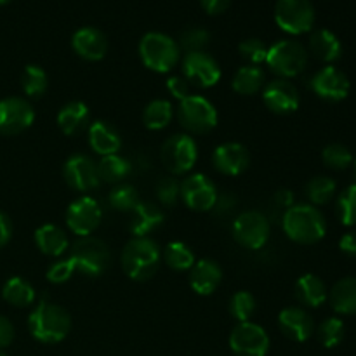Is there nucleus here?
Instances as JSON below:
<instances>
[{
    "mask_svg": "<svg viewBox=\"0 0 356 356\" xmlns=\"http://www.w3.org/2000/svg\"><path fill=\"white\" fill-rule=\"evenodd\" d=\"M183 76L190 86L211 89L221 80V66L205 51L188 52L183 59Z\"/></svg>",
    "mask_w": 356,
    "mask_h": 356,
    "instance_id": "obj_15",
    "label": "nucleus"
},
{
    "mask_svg": "<svg viewBox=\"0 0 356 356\" xmlns=\"http://www.w3.org/2000/svg\"><path fill=\"white\" fill-rule=\"evenodd\" d=\"M35 245L49 257H61L68 250V236L59 226L42 225L35 232Z\"/></svg>",
    "mask_w": 356,
    "mask_h": 356,
    "instance_id": "obj_28",
    "label": "nucleus"
},
{
    "mask_svg": "<svg viewBox=\"0 0 356 356\" xmlns=\"http://www.w3.org/2000/svg\"><path fill=\"white\" fill-rule=\"evenodd\" d=\"M275 21L285 33H308L315 24V7L309 0H277Z\"/></svg>",
    "mask_w": 356,
    "mask_h": 356,
    "instance_id": "obj_10",
    "label": "nucleus"
},
{
    "mask_svg": "<svg viewBox=\"0 0 356 356\" xmlns=\"http://www.w3.org/2000/svg\"><path fill=\"white\" fill-rule=\"evenodd\" d=\"M336 212L339 221L344 226L356 225V184H350L343 193L337 197Z\"/></svg>",
    "mask_w": 356,
    "mask_h": 356,
    "instance_id": "obj_41",
    "label": "nucleus"
},
{
    "mask_svg": "<svg viewBox=\"0 0 356 356\" xmlns=\"http://www.w3.org/2000/svg\"><path fill=\"white\" fill-rule=\"evenodd\" d=\"M284 233L299 245L318 243L327 233V221L322 212L312 204H294L282 218Z\"/></svg>",
    "mask_w": 356,
    "mask_h": 356,
    "instance_id": "obj_1",
    "label": "nucleus"
},
{
    "mask_svg": "<svg viewBox=\"0 0 356 356\" xmlns=\"http://www.w3.org/2000/svg\"><path fill=\"white\" fill-rule=\"evenodd\" d=\"M232 0H200L202 9L205 10L211 16H216V14H222L229 7Z\"/></svg>",
    "mask_w": 356,
    "mask_h": 356,
    "instance_id": "obj_48",
    "label": "nucleus"
},
{
    "mask_svg": "<svg viewBox=\"0 0 356 356\" xmlns=\"http://www.w3.org/2000/svg\"><path fill=\"white\" fill-rule=\"evenodd\" d=\"M329 301L339 315H356V277H344L336 282L330 289Z\"/></svg>",
    "mask_w": 356,
    "mask_h": 356,
    "instance_id": "obj_29",
    "label": "nucleus"
},
{
    "mask_svg": "<svg viewBox=\"0 0 356 356\" xmlns=\"http://www.w3.org/2000/svg\"><path fill=\"white\" fill-rule=\"evenodd\" d=\"M256 309V298L247 291H238L236 294H233L232 299H229V313H232L233 318L238 320V323L250 322V318L254 316Z\"/></svg>",
    "mask_w": 356,
    "mask_h": 356,
    "instance_id": "obj_40",
    "label": "nucleus"
},
{
    "mask_svg": "<svg viewBox=\"0 0 356 356\" xmlns=\"http://www.w3.org/2000/svg\"><path fill=\"white\" fill-rule=\"evenodd\" d=\"M163 261L174 271H190L193 268L195 254L184 242H170L163 249Z\"/></svg>",
    "mask_w": 356,
    "mask_h": 356,
    "instance_id": "obj_34",
    "label": "nucleus"
},
{
    "mask_svg": "<svg viewBox=\"0 0 356 356\" xmlns=\"http://www.w3.org/2000/svg\"><path fill=\"white\" fill-rule=\"evenodd\" d=\"M229 348L235 356H266L270 337L257 323L242 322L229 334Z\"/></svg>",
    "mask_w": 356,
    "mask_h": 356,
    "instance_id": "obj_12",
    "label": "nucleus"
},
{
    "mask_svg": "<svg viewBox=\"0 0 356 356\" xmlns=\"http://www.w3.org/2000/svg\"><path fill=\"white\" fill-rule=\"evenodd\" d=\"M177 118H179L181 127L190 134H209L218 125V110L214 103L205 96L190 94L183 101H179Z\"/></svg>",
    "mask_w": 356,
    "mask_h": 356,
    "instance_id": "obj_6",
    "label": "nucleus"
},
{
    "mask_svg": "<svg viewBox=\"0 0 356 356\" xmlns=\"http://www.w3.org/2000/svg\"><path fill=\"white\" fill-rule=\"evenodd\" d=\"M75 271V264H73V261L68 257V259H58L56 263H52L51 266H49L45 277H47V280L51 282V284L61 285L65 284V282H68Z\"/></svg>",
    "mask_w": 356,
    "mask_h": 356,
    "instance_id": "obj_45",
    "label": "nucleus"
},
{
    "mask_svg": "<svg viewBox=\"0 0 356 356\" xmlns=\"http://www.w3.org/2000/svg\"><path fill=\"white\" fill-rule=\"evenodd\" d=\"M10 0H0V6H6V3H9Z\"/></svg>",
    "mask_w": 356,
    "mask_h": 356,
    "instance_id": "obj_52",
    "label": "nucleus"
},
{
    "mask_svg": "<svg viewBox=\"0 0 356 356\" xmlns=\"http://www.w3.org/2000/svg\"><path fill=\"white\" fill-rule=\"evenodd\" d=\"M10 236H13V222L3 212H0V249L9 243Z\"/></svg>",
    "mask_w": 356,
    "mask_h": 356,
    "instance_id": "obj_50",
    "label": "nucleus"
},
{
    "mask_svg": "<svg viewBox=\"0 0 356 356\" xmlns=\"http://www.w3.org/2000/svg\"><path fill=\"white\" fill-rule=\"evenodd\" d=\"M89 146L101 156L113 155L120 149L122 138L113 125L104 120H96L89 125Z\"/></svg>",
    "mask_w": 356,
    "mask_h": 356,
    "instance_id": "obj_24",
    "label": "nucleus"
},
{
    "mask_svg": "<svg viewBox=\"0 0 356 356\" xmlns=\"http://www.w3.org/2000/svg\"><path fill=\"white\" fill-rule=\"evenodd\" d=\"M2 298L3 301L9 302L10 306H16V308H26V306L33 305L35 298V289L33 285L28 280L21 277H13L6 282L2 289Z\"/></svg>",
    "mask_w": 356,
    "mask_h": 356,
    "instance_id": "obj_32",
    "label": "nucleus"
},
{
    "mask_svg": "<svg viewBox=\"0 0 356 356\" xmlns=\"http://www.w3.org/2000/svg\"><path fill=\"white\" fill-rule=\"evenodd\" d=\"M108 202H110L111 209L118 212H129L131 214L134 211L136 205L139 204V193L136 190V186L129 183H120L115 184L113 190L108 195Z\"/></svg>",
    "mask_w": 356,
    "mask_h": 356,
    "instance_id": "obj_37",
    "label": "nucleus"
},
{
    "mask_svg": "<svg viewBox=\"0 0 356 356\" xmlns=\"http://www.w3.org/2000/svg\"><path fill=\"white\" fill-rule=\"evenodd\" d=\"M155 193L160 205H163V207H174L177 204V200L181 198V183L176 179V176L160 177L155 186Z\"/></svg>",
    "mask_w": 356,
    "mask_h": 356,
    "instance_id": "obj_43",
    "label": "nucleus"
},
{
    "mask_svg": "<svg viewBox=\"0 0 356 356\" xmlns=\"http://www.w3.org/2000/svg\"><path fill=\"white\" fill-rule=\"evenodd\" d=\"M318 339L322 343L323 348H332L339 346L344 339V334H346V327H344V322L337 316H330V318H325L318 325Z\"/></svg>",
    "mask_w": 356,
    "mask_h": 356,
    "instance_id": "obj_38",
    "label": "nucleus"
},
{
    "mask_svg": "<svg viewBox=\"0 0 356 356\" xmlns=\"http://www.w3.org/2000/svg\"><path fill=\"white\" fill-rule=\"evenodd\" d=\"M21 87H23V92L31 99L44 96L49 87V76L45 70L38 65H28L21 75Z\"/></svg>",
    "mask_w": 356,
    "mask_h": 356,
    "instance_id": "obj_35",
    "label": "nucleus"
},
{
    "mask_svg": "<svg viewBox=\"0 0 356 356\" xmlns=\"http://www.w3.org/2000/svg\"><path fill=\"white\" fill-rule=\"evenodd\" d=\"M14 339V327L6 316L0 315V350L9 346Z\"/></svg>",
    "mask_w": 356,
    "mask_h": 356,
    "instance_id": "obj_47",
    "label": "nucleus"
},
{
    "mask_svg": "<svg viewBox=\"0 0 356 356\" xmlns=\"http://www.w3.org/2000/svg\"><path fill=\"white\" fill-rule=\"evenodd\" d=\"M271 226L266 216L259 211H245L233 221L232 235L240 247L247 250H259L270 240Z\"/></svg>",
    "mask_w": 356,
    "mask_h": 356,
    "instance_id": "obj_8",
    "label": "nucleus"
},
{
    "mask_svg": "<svg viewBox=\"0 0 356 356\" xmlns=\"http://www.w3.org/2000/svg\"><path fill=\"white\" fill-rule=\"evenodd\" d=\"M296 299L308 308H320L329 299L325 282L313 273H306L298 278L294 287Z\"/></svg>",
    "mask_w": 356,
    "mask_h": 356,
    "instance_id": "obj_26",
    "label": "nucleus"
},
{
    "mask_svg": "<svg viewBox=\"0 0 356 356\" xmlns=\"http://www.w3.org/2000/svg\"><path fill=\"white\" fill-rule=\"evenodd\" d=\"M322 160L329 169L332 170H346L355 162L351 149L341 143H330L323 148Z\"/></svg>",
    "mask_w": 356,
    "mask_h": 356,
    "instance_id": "obj_39",
    "label": "nucleus"
},
{
    "mask_svg": "<svg viewBox=\"0 0 356 356\" xmlns=\"http://www.w3.org/2000/svg\"><path fill=\"white\" fill-rule=\"evenodd\" d=\"M353 163H355V174H356V159H355V162H353Z\"/></svg>",
    "mask_w": 356,
    "mask_h": 356,
    "instance_id": "obj_53",
    "label": "nucleus"
},
{
    "mask_svg": "<svg viewBox=\"0 0 356 356\" xmlns=\"http://www.w3.org/2000/svg\"><path fill=\"white\" fill-rule=\"evenodd\" d=\"M218 198V188L205 174H190L181 183V200L191 211H212L216 207Z\"/></svg>",
    "mask_w": 356,
    "mask_h": 356,
    "instance_id": "obj_11",
    "label": "nucleus"
},
{
    "mask_svg": "<svg viewBox=\"0 0 356 356\" xmlns=\"http://www.w3.org/2000/svg\"><path fill=\"white\" fill-rule=\"evenodd\" d=\"M222 280V270L214 259H200L190 270V285L198 296H211Z\"/></svg>",
    "mask_w": 356,
    "mask_h": 356,
    "instance_id": "obj_23",
    "label": "nucleus"
},
{
    "mask_svg": "<svg viewBox=\"0 0 356 356\" xmlns=\"http://www.w3.org/2000/svg\"><path fill=\"white\" fill-rule=\"evenodd\" d=\"M238 52L242 56V59H245L249 65L259 66L263 63H266L268 45L261 38H245V40L240 42Z\"/></svg>",
    "mask_w": 356,
    "mask_h": 356,
    "instance_id": "obj_44",
    "label": "nucleus"
},
{
    "mask_svg": "<svg viewBox=\"0 0 356 356\" xmlns=\"http://www.w3.org/2000/svg\"><path fill=\"white\" fill-rule=\"evenodd\" d=\"M278 327L282 334L294 343H305L315 332V322L305 308L289 306L278 315Z\"/></svg>",
    "mask_w": 356,
    "mask_h": 356,
    "instance_id": "obj_20",
    "label": "nucleus"
},
{
    "mask_svg": "<svg viewBox=\"0 0 356 356\" xmlns=\"http://www.w3.org/2000/svg\"><path fill=\"white\" fill-rule=\"evenodd\" d=\"M28 329L38 343H61L72 329V316L63 306L42 301L28 316Z\"/></svg>",
    "mask_w": 356,
    "mask_h": 356,
    "instance_id": "obj_3",
    "label": "nucleus"
},
{
    "mask_svg": "<svg viewBox=\"0 0 356 356\" xmlns=\"http://www.w3.org/2000/svg\"><path fill=\"white\" fill-rule=\"evenodd\" d=\"M72 49L86 61H101L108 52V38L94 26H83L73 33Z\"/></svg>",
    "mask_w": 356,
    "mask_h": 356,
    "instance_id": "obj_21",
    "label": "nucleus"
},
{
    "mask_svg": "<svg viewBox=\"0 0 356 356\" xmlns=\"http://www.w3.org/2000/svg\"><path fill=\"white\" fill-rule=\"evenodd\" d=\"M337 184L329 176H316L306 184V197L312 202V205H325L336 197Z\"/></svg>",
    "mask_w": 356,
    "mask_h": 356,
    "instance_id": "obj_36",
    "label": "nucleus"
},
{
    "mask_svg": "<svg viewBox=\"0 0 356 356\" xmlns=\"http://www.w3.org/2000/svg\"><path fill=\"white\" fill-rule=\"evenodd\" d=\"M198 160L197 141L190 134H174L163 143L162 162L170 176H184Z\"/></svg>",
    "mask_w": 356,
    "mask_h": 356,
    "instance_id": "obj_9",
    "label": "nucleus"
},
{
    "mask_svg": "<svg viewBox=\"0 0 356 356\" xmlns=\"http://www.w3.org/2000/svg\"><path fill=\"white\" fill-rule=\"evenodd\" d=\"M58 127L61 129L63 134L76 136L89 127L90 111L89 106L82 101H70L59 110L58 113Z\"/></svg>",
    "mask_w": 356,
    "mask_h": 356,
    "instance_id": "obj_25",
    "label": "nucleus"
},
{
    "mask_svg": "<svg viewBox=\"0 0 356 356\" xmlns=\"http://www.w3.org/2000/svg\"><path fill=\"white\" fill-rule=\"evenodd\" d=\"M275 202H277V205H280L282 209L287 211L289 207L294 205V193L291 190H278L275 193Z\"/></svg>",
    "mask_w": 356,
    "mask_h": 356,
    "instance_id": "obj_51",
    "label": "nucleus"
},
{
    "mask_svg": "<svg viewBox=\"0 0 356 356\" xmlns=\"http://www.w3.org/2000/svg\"><path fill=\"white\" fill-rule=\"evenodd\" d=\"M309 87L320 99L329 101V103H339L348 97L351 83L346 73L341 72L336 66L327 65L312 76Z\"/></svg>",
    "mask_w": 356,
    "mask_h": 356,
    "instance_id": "obj_17",
    "label": "nucleus"
},
{
    "mask_svg": "<svg viewBox=\"0 0 356 356\" xmlns=\"http://www.w3.org/2000/svg\"><path fill=\"white\" fill-rule=\"evenodd\" d=\"M162 261V249L149 236H134L129 240L120 256L122 270L131 280L146 282L153 278Z\"/></svg>",
    "mask_w": 356,
    "mask_h": 356,
    "instance_id": "obj_2",
    "label": "nucleus"
},
{
    "mask_svg": "<svg viewBox=\"0 0 356 356\" xmlns=\"http://www.w3.org/2000/svg\"><path fill=\"white\" fill-rule=\"evenodd\" d=\"M103 219V211H101L97 200L92 197H83L76 198L70 204L68 211H66V225H68L70 232L82 236H90L97 229Z\"/></svg>",
    "mask_w": 356,
    "mask_h": 356,
    "instance_id": "obj_14",
    "label": "nucleus"
},
{
    "mask_svg": "<svg viewBox=\"0 0 356 356\" xmlns=\"http://www.w3.org/2000/svg\"><path fill=\"white\" fill-rule=\"evenodd\" d=\"M75 270L89 278L101 277L110 264V250L103 240L96 236H82L76 240L70 252Z\"/></svg>",
    "mask_w": 356,
    "mask_h": 356,
    "instance_id": "obj_7",
    "label": "nucleus"
},
{
    "mask_svg": "<svg viewBox=\"0 0 356 356\" xmlns=\"http://www.w3.org/2000/svg\"><path fill=\"white\" fill-rule=\"evenodd\" d=\"M179 54L177 42L162 31H149L139 40V58L155 73H169L179 61Z\"/></svg>",
    "mask_w": 356,
    "mask_h": 356,
    "instance_id": "obj_4",
    "label": "nucleus"
},
{
    "mask_svg": "<svg viewBox=\"0 0 356 356\" xmlns=\"http://www.w3.org/2000/svg\"><path fill=\"white\" fill-rule=\"evenodd\" d=\"M163 221H165V214L159 204L141 200L131 212L129 232L134 236H148L159 226H162Z\"/></svg>",
    "mask_w": 356,
    "mask_h": 356,
    "instance_id": "obj_22",
    "label": "nucleus"
},
{
    "mask_svg": "<svg viewBox=\"0 0 356 356\" xmlns=\"http://www.w3.org/2000/svg\"><path fill=\"white\" fill-rule=\"evenodd\" d=\"M309 52L318 61L332 65L343 54V45H341V40L336 37V33L325 30V28H320V30L313 31L312 37H309Z\"/></svg>",
    "mask_w": 356,
    "mask_h": 356,
    "instance_id": "obj_27",
    "label": "nucleus"
},
{
    "mask_svg": "<svg viewBox=\"0 0 356 356\" xmlns=\"http://www.w3.org/2000/svg\"><path fill=\"white\" fill-rule=\"evenodd\" d=\"M264 86H266V76H264L261 66H242V68L236 70L232 80L233 90L240 96H254V94L261 92Z\"/></svg>",
    "mask_w": 356,
    "mask_h": 356,
    "instance_id": "obj_30",
    "label": "nucleus"
},
{
    "mask_svg": "<svg viewBox=\"0 0 356 356\" xmlns=\"http://www.w3.org/2000/svg\"><path fill=\"white\" fill-rule=\"evenodd\" d=\"M174 106L167 99H153L143 111V124L149 131H162L172 122Z\"/></svg>",
    "mask_w": 356,
    "mask_h": 356,
    "instance_id": "obj_33",
    "label": "nucleus"
},
{
    "mask_svg": "<svg viewBox=\"0 0 356 356\" xmlns=\"http://www.w3.org/2000/svg\"><path fill=\"white\" fill-rule=\"evenodd\" d=\"M212 165L222 176H240L249 169L250 153L242 143H222L212 153Z\"/></svg>",
    "mask_w": 356,
    "mask_h": 356,
    "instance_id": "obj_19",
    "label": "nucleus"
},
{
    "mask_svg": "<svg viewBox=\"0 0 356 356\" xmlns=\"http://www.w3.org/2000/svg\"><path fill=\"white\" fill-rule=\"evenodd\" d=\"M0 356H6V353H2V351H0Z\"/></svg>",
    "mask_w": 356,
    "mask_h": 356,
    "instance_id": "obj_54",
    "label": "nucleus"
},
{
    "mask_svg": "<svg viewBox=\"0 0 356 356\" xmlns=\"http://www.w3.org/2000/svg\"><path fill=\"white\" fill-rule=\"evenodd\" d=\"M35 110L24 97L10 96L0 101V134L17 136L31 127Z\"/></svg>",
    "mask_w": 356,
    "mask_h": 356,
    "instance_id": "obj_13",
    "label": "nucleus"
},
{
    "mask_svg": "<svg viewBox=\"0 0 356 356\" xmlns=\"http://www.w3.org/2000/svg\"><path fill=\"white\" fill-rule=\"evenodd\" d=\"M263 103L270 111L277 115L294 113L301 104L299 90L291 80L275 79L263 89Z\"/></svg>",
    "mask_w": 356,
    "mask_h": 356,
    "instance_id": "obj_18",
    "label": "nucleus"
},
{
    "mask_svg": "<svg viewBox=\"0 0 356 356\" xmlns=\"http://www.w3.org/2000/svg\"><path fill=\"white\" fill-rule=\"evenodd\" d=\"M339 249L346 256L356 257V232H348L341 236L339 240Z\"/></svg>",
    "mask_w": 356,
    "mask_h": 356,
    "instance_id": "obj_49",
    "label": "nucleus"
},
{
    "mask_svg": "<svg viewBox=\"0 0 356 356\" xmlns=\"http://www.w3.org/2000/svg\"><path fill=\"white\" fill-rule=\"evenodd\" d=\"M211 44V33L209 30L200 26H191L181 33L179 37V49L188 52H202L207 45Z\"/></svg>",
    "mask_w": 356,
    "mask_h": 356,
    "instance_id": "obj_42",
    "label": "nucleus"
},
{
    "mask_svg": "<svg viewBox=\"0 0 356 356\" xmlns=\"http://www.w3.org/2000/svg\"><path fill=\"white\" fill-rule=\"evenodd\" d=\"M63 177L72 190L87 193L99 186L101 179L97 174V163L89 155L76 153L72 155L63 165Z\"/></svg>",
    "mask_w": 356,
    "mask_h": 356,
    "instance_id": "obj_16",
    "label": "nucleus"
},
{
    "mask_svg": "<svg viewBox=\"0 0 356 356\" xmlns=\"http://www.w3.org/2000/svg\"><path fill=\"white\" fill-rule=\"evenodd\" d=\"M167 90L170 96L176 97L177 101H183L184 97L190 96V82L183 75H174L167 80Z\"/></svg>",
    "mask_w": 356,
    "mask_h": 356,
    "instance_id": "obj_46",
    "label": "nucleus"
},
{
    "mask_svg": "<svg viewBox=\"0 0 356 356\" xmlns=\"http://www.w3.org/2000/svg\"><path fill=\"white\" fill-rule=\"evenodd\" d=\"M132 172V165L125 156L113 153V155L101 156L99 163H97V174L99 179L108 184H120L124 183Z\"/></svg>",
    "mask_w": 356,
    "mask_h": 356,
    "instance_id": "obj_31",
    "label": "nucleus"
},
{
    "mask_svg": "<svg viewBox=\"0 0 356 356\" xmlns=\"http://www.w3.org/2000/svg\"><path fill=\"white\" fill-rule=\"evenodd\" d=\"M266 65L278 79H294L305 72L308 65V51L301 42L282 38L268 47Z\"/></svg>",
    "mask_w": 356,
    "mask_h": 356,
    "instance_id": "obj_5",
    "label": "nucleus"
}]
</instances>
